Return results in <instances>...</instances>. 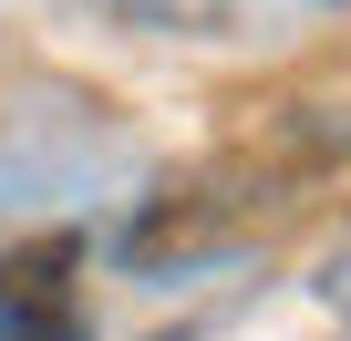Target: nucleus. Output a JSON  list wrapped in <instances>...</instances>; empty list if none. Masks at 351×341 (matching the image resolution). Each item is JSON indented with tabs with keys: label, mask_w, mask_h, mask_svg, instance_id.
<instances>
[{
	"label": "nucleus",
	"mask_w": 351,
	"mask_h": 341,
	"mask_svg": "<svg viewBox=\"0 0 351 341\" xmlns=\"http://www.w3.org/2000/svg\"><path fill=\"white\" fill-rule=\"evenodd\" d=\"M73 11H93L104 32H134V42H207L238 21V0H73Z\"/></svg>",
	"instance_id": "obj_2"
},
{
	"label": "nucleus",
	"mask_w": 351,
	"mask_h": 341,
	"mask_svg": "<svg viewBox=\"0 0 351 341\" xmlns=\"http://www.w3.org/2000/svg\"><path fill=\"white\" fill-rule=\"evenodd\" d=\"M0 341H93L83 238L73 228H42L21 248H0Z\"/></svg>",
	"instance_id": "obj_1"
}]
</instances>
